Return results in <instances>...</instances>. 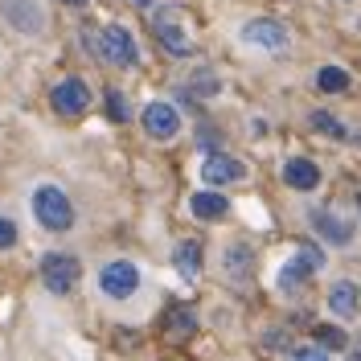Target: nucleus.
<instances>
[{"label": "nucleus", "instance_id": "1", "mask_svg": "<svg viewBox=\"0 0 361 361\" xmlns=\"http://www.w3.org/2000/svg\"><path fill=\"white\" fill-rule=\"evenodd\" d=\"M33 214H37V222H42L45 230H70V222H74V205H70L66 193L54 189V185H42V189L33 193Z\"/></svg>", "mask_w": 361, "mask_h": 361}, {"label": "nucleus", "instance_id": "2", "mask_svg": "<svg viewBox=\"0 0 361 361\" xmlns=\"http://www.w3.org/2000/svg\"><path fill=\"white\" fill-rule=\"evenodd\" d=\"M78 275H82V267H78V259L74 255H45L42 259V283L49 288V292H70L74 283H78Z\"/></svg>", "mask_w": 361, "mask_h": 361}, {"label": "nucleus", "instance_id": "3", "mask_svg": "<svg viewBox=\"0 0 361 361\" xmlns=\"http://www.w3.org/2000/svg\"><path fill=\"white\" fill-rule=\"evenodd\" d=\"M99 54H103L111 66H132V62H135L132 33H128L123 25H107V29L99 33Z\"/></svg>", "mask_w": 361, "mask_h": 361}, {"label": "nucleus", "instance_id": "4", "mask_svg": "<svg viewBox=\"0 0 361 361\" xmlns=\"http://www.w3.org/2000/svg\"><path fill=\"white\" fill-rule=\"evenodd\" d=\"M99 288L111 295V300H128L140 288V271L132 263H123V259L119 263H107V267L99 271Z\"/></svg>", "mask_w": 361, "mask_h": 361}, {"label": "nucleus", "instance_id": "5", "mask_svg": "<svg viewBox=\"0 0 361 361\" xmlns=\"http://www.w3.org/2000/svg\"><path fill=\"white\" fill-rule=\"evenodd\" d=\"M243 42L247 45H259V49H271V54H283L288 49V29L279 21H250V25H243Z\"/></svg>", "mask_w": 361, "mask_h": 361}, {"label": "nucleus", "instance_id": "6", "mask_svg": "<svg viewBox=\"0 0 361 361\" xmlns=\"http://www.w3.org/2000/svg\"><path fill=\"white\" fill-rule=\"evenodd\" d=\"M144 132L152 140H173L180 132V115L173 103H148L144 107Z\"/></svg>", "mask_w": 361, "mask_h": 361}, {"label": "nucleus", "instance_id": "7", "mask_svg": "<svg viewBox=\"0 0 361 361\" xmlns=\"http://www.w3.org/2000/svg\"><path fill=\"white\" fill-rule=\"evenodd\" d=\"M152 29H157L160 45H164L169 54L185 58V54L193 49V45H189V37H185V29H180V21H177V13H173V8H160L157 17H152Z\"/></svg>", "mask_w": 361, "mask_h": 361}, {"label": "nucleus", "instance_id": "8", "mask_svg": "<svg viewBox=\"0 0 361 361\" xmlns=\"http://www.w3.org/2000/svg\"><path fill=\"white\" fill-rule=\"evenodd\" d=\"M90 107V90L82 78H66L54 87V111L58 115H82Z\"/></svg>", "mask_w": 361, "mask_h": 361}, {"label": "nucleus", "instance_id": "9", "mask_svg": "<svg viewBox=\"0 0 361 361\" xmlns=\"http://www.w3.org/2000/svg\"><path fill=\"white\" fill-rule=\"evenodd\" d=\"M247 177V164L234 157H226V152H214V157H205L202 164V180L205 185H234V180Z\"/></svg>", "mask_w": 361, "mask_h": 361}, {"label": "nucleus", "instance_id": "10", "mask_svg": "<svg viewBox=\"0 0 361 361\" xmlns=\"http://www.w3.org/2000/svg\"><path fill=\"white\" fill-rule=\"evenodd\" d=\"M0 8H4V17L17 25L21 33H37V29L45 25L42 8H37L33 0H0Z\"/></svg>", "mask_w": 361, "mask_h": 361}, {"label": "nucleus", "instance_id": "11", "mask_svg": "<svg viewBox=\"0 0 361 361\" xmlns=\"http://www.w3.org/2000/svg\"><path fill=\"white\" fill-rule=\"evenodd\" d=\"M283 180L292 185V189H300V193H312L316 185H320V169H316L312 160H304V157H295L283 164Z\"/></svg>", "mask_w": 361, "mask_h": 361}, {"label": "nucleus", "instance_id": "12", "mask_svg": "<svg viewBox=\"0 0 361 361\" xmlns=\"http://www.w3.org/2000/svg\"><path fill=\"white\" fill-rule=\"evenodd\" d=\"M193 218H202V222H222L226 214H230V202H226L222 193H193Z\"/></svg>", "mask_w": 361, "mask_h": 361}, {"label": "nucleus", "instance_id": "13", "mask_svg": "<svg viewBox=\"0 0 361 361\" xmlns=\"http://www.w3.org/2000/svg\"><path fill=\"white\" fill-rule=\"evenodd\" d=\"M329 308H333V316H353L357 312V283L337 279L333 292H329Z\"/></svg>", "mask_w": 361, "mask_h": 361}, {"label": "nucleus", "instance_id": "14", "mask_svg": "<svg viewBox=\"0 0 361 361\" xmlns=\"http://www.w3.org/2000/svg\"><path fill=\"white\" fill-rule=\"evenodd\" d=\"M312 226L320 230V234H324V238H329V243H341V247L353 238V226L345 222V218H337V214H316Z\"/></svg>", "mask_w": 361, "mask_h": 361}, {"label": "nucleus", "instance_id": "15", "mask_svg": "<svg viewBox=\"0 0 361 361\" xmlns=\"http://www.w3.org/2000/svg\"><path fill=\"white\" fill-rule=\"evenodd\" d=\"M177 267L185 279H197V267H202V247L193 243V238H185L177 247Z\"/></svg>", "mask_w": 361, "mask_h": 361}, {"label": "nucleus", "instance_id": "16", "mask_svg": "<svg viewBox=\"0 0 361 361\" xmlns=\"http://www.w3.org/2000/svg\"><path fill=\"white\" fill-rule=\"evenodd\" d=\"M316 87L324 90V94H341V90H349V74L341 66H324L316 74Z\"/></svg>", "mask_w": 361, "mask_h": 361}, {"label": "nucleus", "instance_id": "17", "mask_svg": "<svg viewBox=\"0 0 361 361\" xmlns=\"http://www.w3.org/2000/svg\"><path fill=\"white\" fill-rule=\"evenodd\" d=\"M226 271H230V275H247L250 271V250L247 247H230L226 250Z\"/></svg>", "mask_w": 361, "mask_h": 361}, {"label": "nucleus", "instance_id": "18", "mask_svg": "<svg viewBox=\"0 0 361 361\" xmlns=\"http://www.w3.org/2000/svg\"><path fill=\"white\" fill-rule=\"evenodd\" d=\"M316 341H320L324 349H345V345H349V337L341 333L337 324H320V329H316Z\"/></svg>", "mask_w": 361, "mask_h": 361}, {"label": "nucleus", "instance_id": "19", "mask_svg": "<svg viewBox=\"0 0 361 361\" xmlns=\"http://www.w3.org/2000/svg\"><path fill=\"white\" fill-rule=\"evenodd\" d=\"M292 263H295V267H304L308 275H312V271H320V267H324V255H320L316 247H300V255H295Z\"/></svg>", "mask_w": 361, "mask_h": 361}, {"label": "nucleus", "instance_id": "20", "mask_svg": "<svg viewBox=\"0 0 361 361\" xmlns=\"http://www.w3.org/2000/svg\"><path fill=\"white\" fill-rule=\"evenodd\" d=\"M312 128H316V132H324V135H337V140L345 135V123H341V119H333L329 111H316L312 115Z\"/></svg>", "mask_w": 361, "mask_h": 361}, {"label": "nucleus", "instance_id": "21", "mask_svg": "<svg viewBox=\"0 0 361 361\" xmlns=\"http://www.w3.org/2000/svg\"><path fill=\"white\" fill-rule=\"evenodd\" d=\"M177 320H169V337H185L189 329H193V316L189 312H173Z\"/></svg>", "mask_w": 361, "mask_h": 361}, {"label": "nucleus", "instance_id": "22", "mask_svg": "<svg viewBox=\"0 0 361 361\" xmlns=\"http://www.w3.org/2000/svg\"><path fill=\"white\" fill-rule=\"evenodd\" d=\"M107 111H111V119H119V123L128 119V107H123V94H119V90L107 94Z\"/></svg>", "mask_w": 361, "mask_h": 361}, {"label": "nucleus", "instance_id": "23", "mask_svg": "<svg viewBox=\"0 0 361 361\" xmlns=\"http://www.w3.org/2000/svg\"><path fill=\"white\" fill-rule=\"evenodd\" d=\"M13 243H17V226L8 222V218H0V250L13 247Z\"/></svg>", "mask_w": 361, "mask_h": 361}, {"label": "nucleus", "instance_id": "24", "mask_svg": "<svg viewBox=\"0 0 361 361\" xmlns=\"http://www.w3.org/2000/svg\"><path fill=\"white\" fill-rule=\"evenodd\" d=\"M292 361H329V357H324L320 349H300V353H295Z\"/></svg>", "mask_w": 361, "mask_h": 361}, {"label": "nucleus", "instance_id": "25", "mask_svg": "<svg viewBox=\"0 0 361 361\" xmlns=\"http://www.w3.org/2000/svg\"><path fill=\"white\" fill-rule=\"evenodd\" d=\"M349 361H361V341L353 345V349H349Z\"/></svg>", "mask_w": 361, "mask_h": 361}, {"label": "nucleus", "instance_id": "26", "mask_svg": "<svg viewBox=\"0 0 361 361\" xmlns=\"http://www.w3.org/2000/svg\"><path fill=\"white\" fill-rule=\"evenodd\" d=\"M132 4H152V0H132Z\"/></svg>", "mask_w": 361, "mask_h": 361}, {"label": "nucleus", "instance_id": "27", "mask_svg": "<svg viewBox=\"0 0 361 361\" xmlns=\"http://www.w3.org/2000/svg\"><path fill=\"white\" fill-rule=\"evenodd\" d=\"M66 4H87V0H66Z\"/></svg>", "mask_w": 361, "mask_h": 361}]
</instances>
